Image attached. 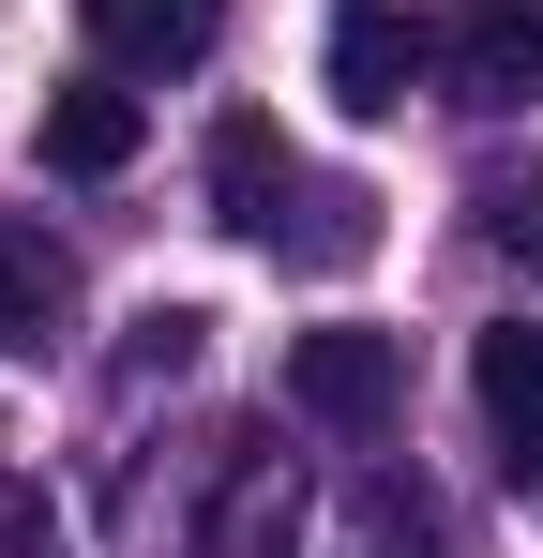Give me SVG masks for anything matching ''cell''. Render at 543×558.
<instances>
[{"label": "cell", "instance_id": "obj_11", "mask_svg": "<svg viewBox=\"0 0 543 558\" xmlns=\"http://www.w3.org/2000/svg\"><path fill=\"white\" fill-rule=\"evenodd\" d=\"M483 242L543 287V167H498V182H483Z\"/></svg>", "mask_w": 543, "mask_h": 558}, {"label": "cell", "instance_id": "obj_14", "mask_svg": "<svg viewBox=\"0 0 543 558\" xmlns=\"http://www.w3.org/2000/svg\"><path fill=\"white\" fill-rule=\"evenodd\" d=\"M514 483H529V498H543V453H514Z\"/></svg>", "mask_w": 543, "mask_h": 558}, {"label": "cell", "instance_id": "obj_4", "mask_svg": "<svg viewBox=\"0 0 543 558\" xmlns=\"http://www.w3.org/2000/svg\"><path fill=\"white\" fill-rule=\"evenodd\" d=\"M287 211H302V182H287V136H272V106H227V121H212V227H242V242H287Z\"/></svg>", "mask_w": 543, "mask_h": 558}, {"label": "cell", "instance_id": "obj_12", "mask_svg": "<svg viewBox=\"0 0 543 558\" xmlns=\"http://www.w3.org/2000/svg\"><path fill=\"white\" fill-rule=\"evenodd\" d=\"M196 348H212V317H196V302H152L136 348H121V377H196Z\"/></svg>", "mask_w": 543, "mask_h": 558}, {"label": "cell", "instance_id": "obj_5", "mask_svg": "<svg viewBox=\"0 0 543 558\" xmlns=\"http://www.w3.org/2000/svg\"><path fill=\"white\" fill-rule=\"evenodd\" d=\"M76 31L106 76H181V61H212L227 0H76Z\"/></svg>", "mask_w": 543, "mask_h": 558}, {"label": "cell", "instance_id": "obj_9", "mask_svg": "<svg viewBox=\"0 0 543 558\" xmlns=\"http://www.w3.org/2000/svg\"><path fill=\"white\" fill-rule=\"evenodd\" d=\"M468 392H483V423H498L514 453H543V317H498V332L468 348Z\"/></svg>", "mask_w": 543, "mask_h": 558}, {"label": "cell", "instance_id": "obj_2", "mask_svg": "<svg viewBox=\"0 0 543 558\" xmlns=\"http://www.w3.org/2000/svg\"><path fill=\"white\" fill-rule=\"evenodd\" d=\"M423 61H438V31H423L408 0H348V15H333V106H348V121H393V106L423 92Z\"/></svg>", "mask_w": 543, "mask_h": 558}, {"label": "cell", "instance_id": "obj_1", "mask_svg": "<svg viewBox=\"0 0 543 558\" xmlns=\"http://www.w3.org/2000/svg\"><path fill=\"white\" fill-rule=\"evenodd\" d=\"M393 392H408V348H393V332H362V317H333V332H287V408H302V423L377 438V423H393Z\"/></svg>", "mask_w": 543, "mask_h": 558}, {"label": "cell", "instance_id": "obj_10", "mask_svg": "<svg viewBox=\"0 0 543 558\" xmlns=\"http://www.w3.org/2000/svg\"><path fill=\"white\" fill-rule=\"evenodd\" d=\"M272 257H302V272H362V257H377V196H362V182H302V227H287Z\"/></svg>", "mask_w": 543, "mask_h": 558}, {"label": "cell", "instance_id": "obj_8", "mask_svg": "<svg viewBox=\"0 0 543 558\" xmlns=\"http://www.w3.org/2000/svg\"><path fill=\"white\" fill-rule=\"evenodd\" d=\"M136 136H152V121H136V92H121V76L46 92V167H61V182H121V167H136Z\"/></svg>", "mask_w": 543, "mask_h": 558}, {"label": "cell", "instance_id": "obj_7", "mask_svg": "<svg viewBox=\"0 0 543 558\" xmlns=\"http://www.w3.org/2000/svg\"><path fill=\"white\" fill-rule=\"evenodd\" d=\"M287 544H302V468L257 453V438H227V513H212L196 558H287Z\"/></svg>", "mask_w": 543, "mask_h": 558}, {"label": "cell", "instance_id": "obj_6", "mask_svg": "<svg viewBox=\"0 0 543 558\" xmlns=\"http://www.w3.org/2000/svg\"><path fill=\"white\" fill-rule=\"evenodd\" d=\"M543 92V0H468L452 15V106H529Z\"/></svg>", "mask_w": 543, "mask_h": 558}, {"label": "cell", "instance_id": "obj_13", "mask_svg": "<svg viewBox=\"0 0 543 558\" xmlns=\"http://www.w3.org/2000/svg\"><path fill=\"white\" fill-rule=\"evenodd\" d=\"M0 558H61V498L31 468H0Z\"/></svg>", "mask_w": 543, "mask_h": 558}, {"label": "cell", "instance_id": "obj_3", "mask_svg": "<svg viewBox=\"0 0 543 558\" xmlns=\"http://www.w3.org/2000/svg\"><path fill=\"white\" fill-rule=\"evenodd\" d=\"M61 332H76V242H61L46 211H0V348L46 363Z\"/></svg>", "mask_w": 543, "mask_h": 558}]
</instances>
